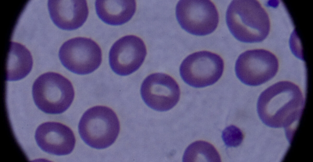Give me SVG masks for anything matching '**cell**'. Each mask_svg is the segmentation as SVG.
I'll list each match as a JSON object with an SVG mask.
<instances>
[{
  "mask_svg": "<svg viewBox=\"0 0 313 162\" xmlns=\"http://www.w3.org/2000/svg\"><path fill=\"white\" fill-rule=\"evenodd\" d=\"M48 6L54 24L64 30H73L81 27L89 13L86 0H48Z\"/></svg>",
  "mask_w": 313,
  "mask_h": 162,
  "instance_id": "7c38bea8",
  "label": "cell"
},
{
  "mask_svg": "<svg viewBox=\"0 0 313 162\" xmlns=\"http://www.w3.org/2000/svg\"><path fill=\"white\" fill-rule=\"evenodd\" d=\"M176 15L182 28L195 35L211 33L219 23L217 10L210 0H180L176 6Z\"/></svg>",
  "mask_w": 313,
  "mask_h": 162,
  "instance_id": "52a82bcc",
  "label": "cell"
},
{
  "mask_svg": "<svg viewBox=\"0 0 313 162\" xmlns=\"http://www.w3.org/2000/svg\"><path fill=\"white\" fill-rule=\"evenodd\" d=\"M147 54L143 41L133 35L125 36L112 45L109 54L110 66L114 72L126 76L137 70L142 64Z\"/></svg>",
  "mask_w": 313,
  "mask_h": 162,
  "instance_id": "30bf717a",
  "label": "cell"
},
{
  "mask_svg": "<svg viewBox=\"0 0 313 162\" xmlns=\"http://www.w3.org/2000/svg\"><path fill=\"white\" fill-rule=\"evenodd\" d=\"M224 67L223 59L219 55L204 51L187 56L180 66V76L190 86L201 88L212 85L222 76Z\"/></svg>",
  "mask_w": 313,
  "mask_h": 162,
  "instance_id": "5b68a950",
  "label": "cell"
},
{
  "mask_svg": "<svg viewBox=\"0 0 313 162\" xmlns=\"http://www.w3.org/2000/svg\"><path fill=\"white\" fill-rule=\"evenodd\" d=\"M222 138L226 146L236 147L240 145L242 142L243 135L239 129L235 126L231 125L227 127L223 131Z\"/></svg>",
  "mask_w": 313,
  "mask_h": 162,
  "instance_id": "2e32d148",
  "label": "cell"
},
{
  "mask_svg": "<svg viewBox=\"0 0 313 162\" xmlns=\"http://www.w3.org/2000/svg\"><path fill=\"white\" fill-rule=\"evenodd\" d=\"M279 64L276 56L263 49L247 51L237 59L235 71L239 79L250 86L261 85L270 80L277 73Z\"/></svg>",
  "mask_w": 313,
  "mask_h": 162,
  "instance_id": "8992f818",
  "label": "cell"
},
{
  "mask_svg": "<svg viewBox=\"0 0 313 162\" xmlns=\"http://www.w3.org/2000/svg\"><path fill=\"white\" fill-rule=\"evenodd\" d=\"M32 93L35 104L45 113H61L70 106L75 92L71 82L61 74L47 72L35 81Z\"/></svg>",
  "mask_w": 313,
  "mask_h": 162,
  "instance_id": "277c9868",
  "label": "cell"
},
{
  "mask_svg": "<svg viewBox=\"0 0 313 162\" xmlns=\"http://www.w3.org/2000/svg\"><path fill=\"white\" fill-rule=\"evenodd\" d=\"M80 136L91 147L106 148L116 141L120 131V124L114 111L105 106H97L87 110L78 125Z\"/></svg>",
  "mask_w": 313,
  "mask_h": 162,
  "instance_id": "3957f363",
  "label": "cell"
},
{
  "mask_svg": "<svg viewBox=\"0 0 313 162\" xmlns=\"http://www.w3.org/2000/svg\"><path fill=\"white\" fill-rule=\"evenodd\" d=\"M183 159L184 162H221L219 155L214 146L202 141L195 142L189 145Z\"/></svg>",
  "mask_w": 313,
  "mask_h": 162,
  "instance_id": "9a60e30c",
  "label": "cell"
},
{
  "mask_svg": "<svg viewBox=\"0 0 313 162\" xmlns=\"http://www.w3.org/2000/svg\"><path fill=\"white\" fill-rule=\"evenodd\" d=\"M305 100L298 85L289 81H279L261 93L257 101V112L266 125L284 128L291 143L304 107Z\"/></svg>",
  "mask_w": 313,
  "mask_h": 162,
  "instance_id": "6da1fadb",
  "label": "cell"
},
{
  "mask_svg": "<svg viewBox=\"0 0 313 162\" xmlns=\"http://www.w3.org/2000/svg\"><path fill=\"white\" fill-rule=\"evenodd\" d=\"M59 56L65 67L79 75L93 72L102 61L98 45L91 39L84 37L74 38L65 42L59 49Z\"/></svg>",
  "mask_w": 313,
  "mask_h": 162,
  "instance_id": "ba28073f",
  "label": "cell"
},
{
  "mask_svg": "<svg viewBox=\"0 0 313 162\" xmlns=\"http://www.w3.org/2000/svg\"><path fill=\"white\" fill-rule=\"evenodd\" d=\"M135 0H96L95 6L99 18L112 25L123 24L129 21L136 10Z\"/></svg>",
  "mask_w": 313,
  "mask_h": 162,
  "instance_id": "4fadbf2b",
  "label": "cell"
},
{
  "mask_svg": "<svg viewBox=\"0 0 313 162\" xmlns=\"http://www.w3.org/2000/svg\"><path fill=\"white\" fill-rule=\"evenodd\" d=\"M140 92L145 104L160 111L174 107L178 102L180 94L176 81L170 76L161 73H153L147 77L142 83Z\"/></svg>",
  "mask_w": 313,
  "mask_h": 162,
  "instance_id": "9c48e42d",
  "label": "cell"
},
{
  "mask_svg": "<svg viewBox=\"0 0 313 162\" xmlns=\"http://www.w3.org/2000/svg\"><path fill=\"white\" fill-rule=\"evenodd\" d=\"M226 21L232 34L243 42H261L270 30L268 15L256 0L232 1L226 11Z\"/></svg>",
  "mask_w": 313,
  "mask_h": 162,
  "instance_id": "7a4b0ae2",
  "label": "cell"
},
{
  "mask_svg": "<svg viewBox=\"0 0 313 162\" xmlns=\"http://www.w3.org/2000/svg\"><path fill=\"white\" fill-rule=\"evenodd\" d=\"M32 65L29 51L20 43L11 41L6 64V80L14 81L23 79L30 72Z\"/></svg>",
  "mask_w": 313,
  "mask_h": 162,
  "instance_id": "5bb4252c",
  "label": "cell"
},
{
  "mask_svg": "<svg viewBox=\"0 0 313 162\" xmlns=\"http://www.w3.org/2000/svg\"><path fill=\"white\" fill-rule=\"evenodd\" d=\"M35 137L37 144L42 150L57 155L71 153L76 142L74 134L69 127L55 122L40 125L36 131Z\"/></svg>",
  "mask_w": 313,
  "mask_h": 162,
  "instance_id": "8fae6325",
  "label": "cell"
}]
</instances>
